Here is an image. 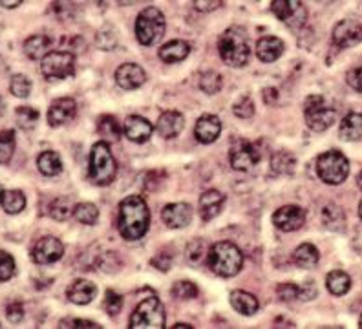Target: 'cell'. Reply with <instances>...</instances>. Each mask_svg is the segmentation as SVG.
Here are the masks:
<instances>
[{"instance_id": "cell-18", "label": "cell", "mask_w": 362, "mask_h": 329, "mask_svg": "<svg viewBox=\"0 0 362 329\" xmlns=\"http://www.w3.org/2000/svg\"><path fill=\"white\" fill-rule=\"evenodd\" d=\"M123 132L127 139L134 141V143H146L152 137L154 127L148 119L141 117V115H130L124 121Z\"/></svg>"}, {"instance_id": "cell-16", "label": "cell", "mask_w": 362, "mask_h": 329, "mask_svg": "<svg viewBox=\"0 0 362 329\" xmlns=\"http://www.w3.org/2000/svg\"><path fill=\"white\" fill-rule=\"evenodd\" d=\"M146 81V74L139 64H134V62H127V64H121L117 70H115V83L119 84L123 90H136V88H141Z\"/></svg>"}, {"instance_id": "cell-42", "label": "cell", "mask_w": 362, "mask_h": 329, "mask_svg": "<svg viewBox=\"0 0 362 329\" xmlns=\"http://www.w3.org/2000/svg\"><path fill=\"white\" fill-rule=\"evenodd\" d=\"M15 271H17V265H15L13 256L6 250H0V282H8L9 278H13Z\"/></svg>"}, {"instance_id": "cell-54", "label": "cell", "mask_w": 362, "mask_h": 329, "mask_svg": "<svg viewBox=\"0 0 362 329\" xmlns=\"http://www.w3.org/2000/svg\"><path fill=\"white\" fill-rule=\"evenodd\" d=\"M21 4H23V0H11V2H8V0H0V6H2V8H8V9L18 8Z\"/></svg>"}, {"instance_id": "cell-24", "label": "cell", "mask_w": 362, "mask_h": 329, "mask_svg": "<svg viewBox=\"0 0 362 329\" xmlns=\"http://www.w3.org/2000/svg\"><path fill=\"white\" fill-rule=\"evenodd\" d=\"M229 300L234 311L243 316H252L255 313L260 311V302H258V299L252 293H247V291H233Z\"/></svg>"}, {"instance_id": "cell-4", "label": "cell", "mask_w": 362, "mask_h": 329, "mask_svg": "<svg viewBox=\"0 0 362 329\" xmlns=\"http://www.w3.org/2000/svg\"><path fill=\"white\" fill-rule=\"evenodd\" d=\"M117 174V163H115L112 150L106 141H99L92 146L88 163V178L92 183L99 187H106L115 180Z\"/></svg>"}, {"instance_id": "cell-14", "label": "cell", "mask_w": 362, "mask_h": 329, "mask_svg": "<svg viewBox=\"0 0 362 329\" xmlns=\"http://www.w3.org/2000/svg\"><path fill=\"white\" fill-rule=\"evenodd\" d=\"M333 42L342 50L354 48L362 42V24L357 21H340L333 30Z\"/></svg>"}, {"instance_id": "cell-50", "label": "cell", "mask_w": 362, "mask_h": 329, "mask_svg": "<svg viewBox=\"0 0 362 329\" xmlns=\"http://www.w3.org/2000/svg\"><path fill=\"white\" fill-rule=\"evenodd\" d=\"M59 328H77V329H101V325L92 321H81V318H71V321H62Z\"/></svg>"}, {"instance_id": "cell-22", "label": "cell", "mask_w": 362, "mask_h": 329, "mask_svg": "<svg viewBox=\"0 0 362 329\" xmlns=\"http://www.w3.org/2000/svg\"><path fill=\"white\" fill-rule=\"evenodd\" d=\"M223 203H226V194H221L220 190L211 189L202 194L199 196V216H202V219L211 221V219L216 218L223 209Z\"/></svg>"}, {"instance_id": "cell-49", "label": "cell", "mask_w": 362, "mask_h": 329, "mask_svg": "<svg viewBox=\"0 0 362 329\" xmlns=\"http://www.w3.org/2000/svg\"><path fill=\"white\" fill-rule=\"evenodd\" d=\"M346 81L355 92L362 93V66H357V68H351V70L346 74Z\"/></svg>"}, {"instance_id": "cell-35", "label": "cell", "mask_w": 362, "mask_h": 329, "mask_svg": "<svg viewBox=\"0 0 362 329\" xmlns=\"http://www.w3.org/2000/svg\"><path fill=\"white\" fill-rule=\"evenodd\" d=\"M39 110L33 108V106H18L15 110V119H17V125L23 130H33L39 123Z\"/></svg>"}, {"instance_id": "cell-46", "label": "cell", "mask_w": 362, "mask_h": 329, "mask_svg": "<svg viewBox=\"0 0 362 329\" xmlns=\"http://www.w3.org/2000/svg\"><path fill=\"white\" fill-rule=\"evenodd\" d=\"M276 293H279V296L282 302H291V300L298 299L300 285H295V284H291V282H287V284H280L279 289H276Z\"/></svg>"}, {"instance_id": "cell-5", "label": "cell", "mask_w": 362, "mask_h": 329, "mask_svg": "<svg viewBox=\"0 0 362 329\" xmlns=\"http://www.w3.org/2000/svg\"><path fill=\"white\" fill-rule=\"evenodd\" d=\"M165 26H167L165 15L158 8L151 6V8L143 9L136 21L137 42L141 46H154L156 42L163 39Z\"/></svg>"}, {"instance_id": "cell-47", "label": "cell", "mask_w": 362, "mask_h": 329, "mask_svg": "<svg viewBox=\"0 0 362 329\" xmlns=\"http://www.w3.org/2000/svg\"><path fill=\"white\" fill-rule=\"evenodd\" d=\"M6 316H8V321L11 324H18V322H23L24 318V307L21 302H11L8 304L6 307Z\"/></svg>"}, {"instance_id": "cell-45", "label": "cell", "mask_w": 362, "mask_h": 329, "mask_svg": "<svg viewBox=\"0 0 362 329\" xmlns=\"http://www.w3.org/2000/svg\"><path fill=\"white\" fill-rule=\"evenodd\" d=\"M205 255V243L202 240H194L190 241L189 247H187V260H189L190 263H199L202 262V258H204Z\"/></svg>"}, {"instance_id": "cell-27", "label": "cell", "mask_w": 362, "mask_h": 329, "mask_svg": "<svg viewBox=\"0 0 362 329\" xmlns=\"http://www.w3.org/2000/svg\"><path fill=\"white\" fill-rule=\"evenodd\" d=\"M339 136L340 139L344 141H358L362 137V114L351 112L340 121L339 127Z\"/></svg>"}, {"instance_id": "cell-3", "label": "cell", "mask_w": 362, "mask_h": 329, "mask_svg": "<svg viewBox=\"0 0 362 329\" xmlns=\"http://www.w3.org/2000/svg\"><path fill=\"white\" fill-rule=\"evenodd\" d=\"M209 265L218 277L233 278L243 267V253L233 241H218L209 249Z\"/></svg>"}, {"instance_id": "cell-37", "label": "cell", "mask_w": 362, "mask_h": 329, "mask_svg": "<svg viewBox=\"0 0 362 329\" xmlns=\"http://www.w3.org/2000/svg\"><path fill=\"white\" fill-rule=\"evenodd\" d=\"M74 216L79 224L95 225L99 219V209L93 203H79L74 209Z\"/></svg>"}, {"instance_id": "cell-15", "label": "cell", "mask_w": 362, "mask_h": 329, "mask_svg": "<svg viewBox=\"0 0 362 329\" xmlns=\"http://www.w3.org/2000/svg\"><path fill=\"white\" fill-rule=\"evenodd\" d=\"M77 114V103L71 97H61L49 105L48 125L53 128L70 123Z\"/></svg>"}, {"instance_id": "cell-23", "label": "cell", "mask_w": 362, "mask_h": 329, "mask_svg": "<svg viewBox=\"0 0 362 329\" xmlns=\"http://www.w3.org/2000/svg\"><path fill=\"white\" fill-rule=\"evenodd\" d=\"M284 48H286V44H284L282 39L273 35L262 37L257 44V57L260 59L262 62H274L279 61L282 57Z\"/></svg>"}, {"instance_id": "cell-2", "label": "cell", "mask_w": 362, "mask_h": 329, "mask_svg": "<svg viewBox=\"0 0 362 329\" xmlns=\"http://www.w3.org/2000/svg\"><path fill=\"white\" fill-rule=\"evenodd\" d=\"M218 52H220L221 61L230 68H243L251 57V48L247 44L245 30L238 26H233L221 33L218 40Z\"/></svg>"}, {"instance_id": "cell-29", "label": "cell", "mask_w": 362, "mask_h": 329, "mask_svg": "<svg viewBox=\"0 0 362 329\" xmlns=\"http://www.w3.org/2000/svg\"><path fill=\"white\" fill-rule=\"evenodd\" d=\"M37 167H39L40 174L53 178V175H59L62 172V159L57 152L46 150V152L39 154V158H37Z\"/></svg>"}, {"instance_id": "cell-30", "label": "cell", "mask_w": 362, "mask_h": 329, "mask_svg": "<svg viewBox=\"0 0 362 329\" xmlns=\"http://www.w3.org/2000/svg\"><path fill=\"white\" fill-rule=\"evenodd\" d=\"M326 287L333 296H342V294H346L351 289V278H349V275H346L344 271L335 269V271L327 272Z\"/></svg>"}, {"instance_id": "cell-58", "label": "cell", "mask_w": 362, "mask_h": 329, "mask_svg": "<svg viewBox=\"0 0 362 329\" xmlns=\"http://www.w3.org/2000/svg\"><path fill=\"white\" fill-rule=\"evenodd\" d=\"M4 192H6V190L2 189V185H0V202H2V196H4Z\"/></svg>"}, {"instance_id": "cell-25", "label": "cell", "mask_w": 362, "mask_h": 329, "mask_svg": "<svg viewBox=\"0 0 362 329\" xmlns=\"http://www.w3.org/2000/svg\"><path fill=\"white\" fill-rule=\"evenodd\" d=\"M190 53V44L185 40H170L159 48V59L167 64L185 61Z\"/></svg>"}, {"instance_id": "cell-10", "label": "cell", "mask_w": 362, "mask_h": 329, "mask_svg": "<svg viewBox=\"0 0 362 329\" xmlns=\"http://www.w3.org/2000/svg\"><path fill=\"white\" fill-rule=\"evenodd\" d=\"M271 11L291 30H298L304 26L305 17H308V9L298 0H273Z\"/></svg>"}, {"instance_id": "cell-57", "label": "cell", "mask_w": 362, "mask_h": 329, "mask_svg": "<svg viewBox=\"0 0 362 329\" xmlns=\"http://www.w3.org/2000/svg\"><path fill=\"white\" fill-rule=\"evenodd\" d=\"M357 185H358V187H361V189H362V172H361V174L357 175Z\"/></svg>"}, {"instance_id": "cell-39", "label": "cell", "mask_w": 362, "mask_h": 329, "mask_svg": "<svg viewBox=\"0 0 362 329\" xmlns=\"http://www.w3.org/2000/svg\"><path fill=\"white\" fill-rule=\"evenodd\" d=\"M199 88L204 90L205 93L212 96V93H218L221 90V77L216 71H204L199 75Z\"/></svg>"}, {"instance_id": "cell-12", "label": "cell", "mask_w": 362, "mask_h": 329, "mask_svg": "<svg viewBox=\"0 0 362 329\" xmlns=\"http://www.w3.org/2000/svg\"><path fill=\"white\" fill-rule=\"evenodd\" d=\"M230 167L238 172H245L252 168L260 161V152L252 143L249 141H238L229 152Z\"/></svg>"}, {"instance_id": "cell-28", "label": "cell", "mask_w": 362, "mask_h": 329, "mask_svg": "<svg viewBox=\"0 0 362 329\" xmlns=\"http://www.w3.org/2000/svg\"><path fill=\"white\" fill-rule=\"evenodd\" d=\"M318 260H320V253L311 243H302L293 253V262H295L296 267L300 269H313L318 263Z\"/></svg>"}, {"instance_id": "cell-36", "label": "cell", "mask_w": 362, "mask_h": 329, "mask_svg": "<svg viewBox=\"0 0 362 329\" xmlns=\"http://www.w3.org/2000/svg\"><path fill=\"white\" fill-rule=\"evenodd\" d=\"M15 132L13 130H2L0 132V165L11 161L15 154Z\"/></svg>"}, {"instance_id": "cell-43", "label": "cell", "mask_w": 362, "mask_h": 329, "mask_svg": "<svg viewBox=\"0 0 362 329\" xmlns=\"http://www.w3.org/2000/svg\"><path fill=\"white\" fill-rule=\"evenodd\" d=\"M233 112L240 119H251L255 115V103H252V99L249 96L240 97L238 101L234 103Z\"/></svg>"}, {"instance_id": "cell-60", "label": "cell", "mask_w": 362, "mask_h": 329, "mask_svg": "<svg viewBox=\"0 0 362 329\" xmlns=\"http://www.w3.org/2000/svg\"><path fill=\"white\" fill-rule=\"evenodd\" d=\"M358 328L362 329V315H361V321H358Z\"/></svg>"}, {"instance_id": "cell-40", "label": "cell", "mask_w": 362, "mask_h": 329, "mask_svg": "<svg viewBox=\"0 0 362 329\" xmlns=\"http://www.w3.org/2000/svg\"><path fill=\"white\" fill-rule=\"evenodd\" d=\"M173 296L176 300H192L198 296V287H196L194 282L180 280L174 284Z\"/></svg>"}, {"instance_id": "cell-53", "label": "cell", "mask_w": 362, "mask_h": 329, "mask_svg": "<svg viewBox=\"0 0 362 329\" xmlns=\"http://www.w3.org/2000/svg\"><path fill=\"white\" fill-rule=\"evenodd\" d=\"M317 294H318V291H317V287H315V284L311 280H308L300 287L298 299H300V300H313L315 296H317Z\"/></svg>"}, {"instance_id": "cell-33", "label": "cell", "mask_w": 362, "mask_h": 329, "mask_svg": "<svg viewBox=\"0 0 362 329\" xmlns=\"http://www.w3.org/2000/svg\"><path fill=\"white\" fill-rule=\"evenodd\" d=\"M74 202H71V197L68 196H61V197H55L49 205V216L53 219H57V221H66L71 214H74Z\"/></svg>"}, {"instance_id": "cell-21", "label": "cell", "mask_w": 362, "mask_h": 329, "mask_svg": "<svg viewBox=\"0 0 362 329\" xmlns=\"http://www.w3.org/2000/svg\"><path fill=\"white\" fill-rule=\"evenodd\" d=\"M66 296L71 304L86 306V304L93 302V299L98 296V285L90 280L77 278V280L71 282L70 287L66 289Z\"/></svg>"}, {"instance_id": "cell-44", "label": "cell", "mask_w": 362, "mask_h": 329, "mask_svg": "<svg viewBox=\"0 0 362 329\" xmlns=\"http://www.w3.org/2000/svg\"><path fill=\"white\" fill-rule=\"evenodd\" d=\"M103 306H105V311L108 313L110 316L117 315V313L123 309V296L115 293V291L108 289L106 291V296H105V302H103Z\"/></svg>"}, {"instance_id": "cell-32", "label": "cell", "mask_w": 362, "mask_h": 329, "mask_svg": "<svg viewBox=\"0 0 362 329\" xmlns=\"http://www.w3.org/2000/svg\"><path fill=\"white\" fill-rule=\"evenodd\" d=\"M0 205L6 214H18L26 209V196L23 190H6Z\"/></svg>"}, {"instance_id": "cell-48", "label": "cell", "mask_w": 362, "mask_h": 329, "mask_svg": "<svg viewBox=\"0 0 362 329\" xmlns=\"http://www.w3.org/2000/svg\"><path fill=\"white\" fill-rule=\"evenodd\" d=\"M95 40H98V46L101 50H114L115 33L112 30H103V31H99L98 37H95Z\"/></svg>"}, {"instance_id": "cell-56", "label": "cell", "mask_w": 362, "mask_h": 329, "mask_svg": "<svg viewBox=\"0 0 362 329\" xmlns=\"http://www.w3.org/2000/svg\"><path fill=\"white\" fill-rule=\"evenodd\" d=\"M4 115V99L0 97V117Z\"/></svg>"}, {"instance_id": "cell-31", "label": "cell", "mask_w": 362, "mask_h": 329, "mask_svg": "<svg viewBox=\"0 0 362 329\" xmlns=\"http://www.w3.org/2000/svg\"><path fill=\"white\" fill-rule=\"evenodd\" d=\"M322 224L329 231H342L346 224V216L339 205L327 203L322 207Z\"/></svg>"}, {"instance_id": "cell-6", "label": "cell", "mask_w": 362, "mask_h": 329, "mask_svg": "<svg viewBox=\"0 0 362 329\" xmlns=\"http://www.w3.org/2000/svg\"><path fill=\"white\" fill-rule=\"evenodd\" d=\"M317 174L326 185L344 183L349 174V161L340 150H327L317 159Z\"/></svg>"}, {"instance_id": "cell-1", "label": "cell", "mask_w": 362, "mask_h": 329, "mask_svg": "<svg viewBox=\"0 0 362 329\" xmlns=\"http://www.w3.org/2000/svg\"><path fill=\"white\" fill-rule=\"evenodd\" d=\"M151 225V211L141 196H129L119 203L117 229L121 236L129 241L141 240Z\"/></svg>"}, {"instance_id": "cell-38", "label": "cell", "mask_w": 362, "mask_h": 329, "mask_svg": "<svg viewBox=\"0 0 362 329\" xmlns=\"http://www.w3.org/2000/svg\"><path fill=\"white\" fill-rule=\"evenodd\" d=\"M295 168V158L289 152H276L271 158V172L274 174H287Z\"/></svg>"}, {"instance_id": "cell-11", "label": "cell", "mask_w": 362, "mask_h": 329, "mask_svg": "<svg viewBox=\"0 0 362 329\" xmlns=\"http://www.w3.org/2000/svg\"><path fill=\"white\" fill-rule=\"evenodd\" d=\"M64 255V246L62 241L55 236H45L37 241L33 249H31V260L37 265H52L59 262Z\"/></svg>"}, {"instance_id": "cell-13", "label": "cell", "mask_w": 362, "mask_h": 329, "mask_svg": "<svg viewBox=\"0 0 362 329\" xmlns=\"http://www.w3.org/2000/svg\"><path fill=\"white\" fill-rule=\"evenodd\" d=\"M274 227L284 233H295L305 224V211L298 205H284L273 214Z\"/></svg>"}, {"instance_id": "cell-59", "label": "cell", "mask_w": 362, "mask_h": 329, "mask_svg": "<svg viewBox=\"0 0 362 329\" xmlns=\"http://www.w3.org/2000/svg\"><path fill=\"white\" fill-rule=\"evenodd\" d=\"M358 216H361V219H362V202H361V205H358Z\"/></svg>"}, {"instance_id": "cell-9", "label": "cell", "mask_w": 362, "mask_h": 329, "mask_svg": "<svg viewBox=\"0 0 362 329\" xmlns=\"http://www.w3.org/2000/svg\"><path fill=\"white\" fill-rule=\"evenodd\" d=\"M40 71L48 81L68 79L76 74V57L70 52H49L40 61Z\"/></svg>"}, {"instance_id": "cell-8", "label": "cell", "mask_w": 362, "mask_h": 329, "mask_svg": "<svg viewBox=\"0 0 362 329\" xmlns=\"http://www.w3.org/2000/svg\"><path fill=\"white\" fill-rule=\"evenodd\" d=\"M305 125L313 132H326L337 121V110L324 101L322 96H311L304 103Z\"/></svg>"}, {"instance_id": "cell-41", "label": "cell", "mask_w": 362, "mask_h": 329, "mask_svg": "<svg viewBox=\"0 0 362 329\" xmlns=\"http://www.w3.org/2000/svg\"><path fill=\"white\" fill-rule=\"evenodd\" d=\"M9 90L18 99H26L31 93V81L28 79L24 74H17L11 77V83H9Z\"/></svg>"}, {"instance_id": "cell-51", "label": "cell", "mask_w": 362, "mask_h": 329, "mask_svg": "<svg viewBox=\"0 0 362 329\" xmlns=\"http://www.w3.org/2000/svg\"><path fill=\"white\" fill-rule=\"evenodd\" d=\"M152 265H156L159 271H168L173 265V255H168L167 250H161L152 258Z\"/></svg>"}, {"instance_id": "cell-34", "label": "cell", "mask_w": 362, "mask_h": 329, "mask_svg": "<svg viewBox=\"0 0 362 329\" xmlns=\"http://www.w3.org/2000/svg\"><path fill=\"white\" fill-rule=\"evenodd\" d=\"M98 132L106 141H112V143L119 141L121 137V127L114 115H101L98 121Z\"/></svg>"}, {"instance_id": "cell-55", "label": "cell", "mask_w": 362, "mask_h": 329, "mask_svg": "<svg viewBox=\"0 0 362 329\" xmlns=\"http://www.w3.org/2000/svg\"><path fill=\"white\" fill-rule=\"evenodd\" d=\"M173 328L174 329H183V328H185V329H192V325H189V324H176V325H173Z\"/></svg>"}, {"instance_id": "cell-7", "label": "cell", "mask_w": 362, "mask_h": 329, "mask_svg": "<svg viewBox=\"0 0 362 329\" xmlns=\"http://www.w3.org/2000/svg\"><path fill=\"white\" fill-rule=\"evenodd\" d=\"M130 329H163L165 309L156 294L141 300L130 316Z\"/></svg>"}, {"instance_id": "cell-17", "label": "cell", "mask_w": 362, "mask_h": 329, "mask_svg": "<svg viewBox=\"0 0 362 329\" xmlns=\"http://www.w3.org/2000/svg\"><path fill=\"white\" fill-rule=\"evenodd\" d=\"M192 207L189 203H168L161 211V218L170 229H183L192 221Z\"/></svg>"}, {"instance_id": "cell-19", "label": "cell", "mask_w": 362, "mask_h": 329, "mask_svg": "<svg viewBox=\"0 0 362 329\" xmlns=\"http://www.w3.org/2000/svg\"><path fill=\"white\" fill-rule=\"evenodd\" d=\"M220 134H221V121L216 117V115L205 114L196 121L194 136L199 143L211 145V143H214V141L220 137Z\"/></svg>"}, {"instance_id": "cell-52", "label": "cell", "mask_w": 362, "mask_h": 329, "mask_svg": "<svg viewBox=\"0 0 362 329\" xmlns=\"http://www.w3.org/2000/svg\"><path fill=\"white\" fill-rule=\"evenodd\" d=\"M221 0H194V8L198 11H204V13H209V11H214V9L221 8Z\"/></svg>"}, {"instance_id": "cell-20", "label": "cell", "mask_w": 362, "mask_h": 329, "mask_svg": "<svg viewBox=\"0 0 362 329\" xmlns=\"http://www.w3.org/2000/svg\"><path fill=\"white\" fill-rule=\"evenodd\" d=\"M183 127H185V117L180 112L168 110V112H163L159 115L156 130L163 139H174L176 136H180Z\"/></svg>"}, {"instance_id": "cell-26", "label": "cell", "mask_w": 362, "mask_h": 329, "mask_svg": "<svg viewBox=\"0 0 362 329\" xmlns=\"http://www.w3.org/2000/svg\"><path fill=\"white\" fill-rule=\"evenodd\" d=\"M52 48V39L45 33H39V35H31L30 39L24 42V53L31 61H42L49 53Z\"/></svg>"}]
</instances>
